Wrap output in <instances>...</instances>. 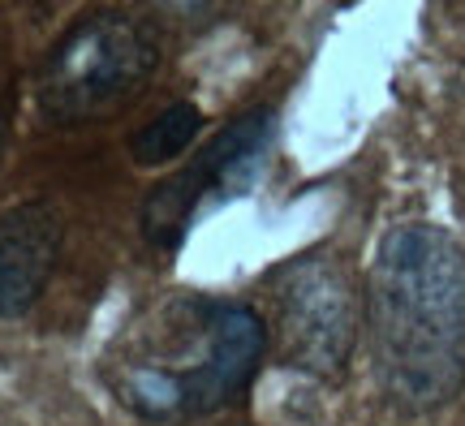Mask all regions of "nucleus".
<instances>
[{"instance_id":"f257e3e1","label":"nucleus","mask_w":465,"mask_h":426,"mask_svg":"<svg viewBox=\"0 0 465 426\" xmlns=\"http://www.w3.org/2000/svg\"><path fill=\"white\" fill-rule=\"evenodd\" d=\"M366 323L383 388L440 410L465 383V250L435 224L383 233L366 276Z\"/></svg>"},{"instance_id":"f03ea898","label":"nucleus","mask_w":465,"mask_h":426,"mask_svg":"<svg viewBox=\"0 0 465 426\" xmlns=\"http://www.w3.org/2000/svg\"><path fill=\"white\" fill-rule=\"evenodd\" d=\"M267 349L263 319L216 297L177 293L130 323L104 362L121 410L143 422H194L224 410Z\"/></svg>"},{"instance_id":"7ed1b4c3","label":"nucleus","mask_w":465,"mask_h":426,"mask_svg":"<svg viewBox=\"0 0 465 426\" xmlns=\"http://www.w3.org/2000/svg\"><path fill=\"white\" fill-rule=\"evenodd\" d=\"M160 65V39L125 9H91L52 44L35 99L52 125H86L130 104Z\"/></svg>"},{"instance_id":"20e7f679","label":"nucleus","mask_w":465,"mask_h":426,"mask_svg":"<svg viewBox=\"0 0 465 426\" xmlns=\"http://www.w3.org/2000/svg\"><path fill=\"white\" fill-rule=\"evenodd\" d=\"M272 302L284 362L319 379L341 375L358 332V297L345 263L332 254H306L276 276Z\"/></svg>"},{"instance_id":"39448f33","label":"nucleus","mask_w":465,"mask_h":426,"mask_svg":"<svg viewBox=\"0 0 465 426\" xmlns=\"http://www.w3.org/2000/svg\"><path fill=\"white\" fill-rule=\"evenodd\" d=\"M267 147H272V116L267 113H246L237 116L232 125H224L182 173L164 177L147 194V203H143V233H147L151 246L160 250L177 246L190 233V224L216 198L242 190L254 177V168L267 155Z\"/></svg>"},{"instance_id":"423d86ee","label":"nucleus","mask_w":465,"mask_h":426,"mask_svg":"<svg viewBox=\"0 0 465 426\" xmlns=\"http://www.w3.org/2000/svg\"><path fill=\"white\" fill-rule=\"evenodd\" d=\"M56 250L61 220L48 203H17L0 215V319H17L44 297Z\"/></svg>"},{"instance_id":"0eeeda50","label":"nucleus","mask_w":465,"mask_h":426,"mask_svg":"<svg viewBox=\"0 0 465 426\" xmlns=\"http://www.w3.org/2000/svg\"><path fill=\"white\" fill-rule=\"evenodd\" d=\"M199 130H203L199 108H194V104H173V108H164L155 121H147V125L130 138L134 164L164 168L168 160H177V155L199 138Z\"/></svg>"}]
</instances>
